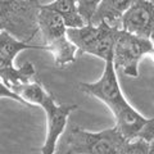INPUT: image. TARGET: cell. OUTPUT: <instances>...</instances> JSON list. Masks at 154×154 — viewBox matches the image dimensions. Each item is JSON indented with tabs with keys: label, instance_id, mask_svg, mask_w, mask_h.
<instances>
[{
	"label": "cell",
	"instance_id": "cell-7",
	"mask_svg": "<svg viewBox=\"0 0 154 154\" xmlns=\"http://www.w3.org/2000/svg\"><path fill=\"white\" fill-rule=\"evenodd\" d=\"M144 55L154 57V45L152 38L134 35L121 28L117 35L113 54L116 69H119L127 76L137 77L139 62Z\"/></svg>",
	"mask_w": 154,
	"mask_h": 154
},
{
	"label": "cell",
	"instance_id": "cell-8",
	"mask_svg": "<svg viewBox=\"0 0 154 154\" xmlns=\"http://www.w3.org/2000/svg\"><path fill=\"white\" fill-rule=\"evenodd\" d=\"M121 28L134 35L154 40V3L132 0L121 19Z\"/></svg>",
	"mask_w": 154,
	"mask_h": 154
},
{
	"label": "cell",
	"instance_id": "cell-2",
	"mask_svg": "<svg viewBox=\"0 0 154 154\" xmlns=\"http://www.w3.org/2000/svg\"><path fill=\"white\" fill-rule=\"evenodd\" d=\"M31 104H37L44 108L46 113V139L41 148L44 154H53L57 144L67 126L68 116L77 109L76 104H58L53 96L37 82L21 84L12 88Z\"/></svg>",
	"mask_w": 154,
	"mask_h": 154
},
{
	"label": "cell",
	"instance_id": "cell-13",
	"mask_svg": "<svg viewBox=\"0 0 154 154\" xmlns=\"http://www.w3.org/2000/svg\"><path fill=\"white\" fill-rule=\"evenodd\" d=\"M77 5H79V11L81 16L85 19V22L90 25L93 21V17L95 16L96 11L102 3V0H76Z\"/></svg>",
	"mask_w": 154,
	"mask_h": 154
},
{
	"label": "cell",
	"instance_id": "cell-1",
	"mask_svg": "<svg viewBox=\"0 0 154 154\" xmlns=\"http://www.w3.org/2000/svg\"><path fill=\"white\" fill-rule=\"evenodd\" d=\"M113 60L105 62L103 76L93 84H80L81 91L96 96L108 105L116 118V126L126 139L154 140V118H145L127 103L121 91Z\"/></svg>",
	"mask_w": 154,
	"mask_h": 154
},
{
	"label": "cell",
	"instance_id": "cell-12",
	"mask_svg": "<svg viewBox=\"0 0 154 154\" xmlns=\"http://www.w3.org/2000/svg\"><path fill=\"white\" fill-rule=\"evenodd\" d=\"M33 76H35V66L31 62H26L19 68H16L14 66L0 68L2 82L4 85H7L9 89H12L17 85H21V84L30 82V80Z\"/></svg>",
	"mask_w": 154,
	"mask_h": 154
},
{
	"label": "cell",
	"instance_id": "cell-15",
	"mask_svg": "<svg viewBox=\"0 0 154 154\" xmlns=\"http://www.w3.org/2000/svg\"><path fill=\"white\" fill-rule=\"evenodd\" d=\"M150 2H153V3H154V0H150Z\"/></svg>",
	"mask_w": 154,
	"mask_h": 154
},
{
	"label": "cell",
	"instance_id": "cell-10",
	"mask_svg": "<svg viewBox=\"0 0 154 154\" xmlns=\"http://www.w3.org/2000/svg\"><path fill=\"white\" fill-rule=\"evenodd\" d=\"M27 49H46V46H33L22 40H17L11 32H0V68L13 66V60L19 51Z\"/></svg>",
	"mask_w": 154,
	"mask_h": 154
},
{
	"label": "cell",
	"instance_id": "cell-9",
	"mask_svg": "<svg viewBox=\"0 0 154 154\" xmlns=\"http://www.w3.org/2000/svg\"><path fill=\"white\" fill-rule=\"evenodd\" d=\"M132 0H102L90 25L107 22L108 25L121 28V19L131 5Z\"/></svg>",
	"mask_w": 154,
	"mask_h": 154
},
{
	"label": "cell",
	"instance_id": "cell-5",
	"mask_svg": "<svg viewBox=\"0 0 154 154\" xmlns=\"http://www.w3.org/2000/svg\"><path fill=\"white\" fill-rule=\"evenodd\" d=\"M119 30L121 28L110 26L107 22H102L99 25L67 28V35L77 46L79 55L91 54L107 62L113 60L114 45Z\"/></svg>",
	"mask_w": 154,
	"mask_h": 154
},
{
	"label": "cell",
	"instance_id": "cell-11",
	"mask_svg": "<svg viewBox=\"0 0 154 154\" xmlns=\"http://www.w3.org/2000/svg\"><path fill=\"white\" fill-rule=\"evenodd\" d=\"M45 7L60 14L68 28L82 27L88 25L81 16L76 0H55L50 4H46Z\"/></svg>",
	"mask_w": 154,
	"mask_h": 154
},
{
	"label": "cell",
	"instance_id": "cell-3",
	"mask_svg": "<svg viewBox=\"0 0 154 154\" xmlns=\"http://www.w3.org/2000/svg\"><path fill=\"white\" fill-rule=\"evenodd\" d=\"M128 141L117 126L100 132H89L71 126L63 137L60 152L67 154H126Z\"/></svg>",
	"mask_w": 154,
	"mask_h": 154
},
{
	"label": "cell",
	"instance_id": "cell-6",
	"mask_svg": "<svg viewBox=\"0 0 154 154\" xmlns=\"http://www.w3.org/2000/svg\"><path fill=\"white\" fill-rule=\"evenodd\" d=\"M2 7V30L13 36L32 38L38 28V12L41 5L35 0H8L0 3Z\"/></svg>",
	"mask_w": 154,
	"mask_h": 154
},
{
	"label": "cell",
	"instance_id": "cell-14",
	"mask_svg": "<svg viewBox=\"0 0 154 154\" xmlns=\"http://www.w3.org/2000/svg\"><path fill=\"white\" fill-rule=\"evenodd\" d=\"M3 2H8V0H0V3H3Z\"/></svg>",
	"mask_w": 154,
	"mask_h": 154
},
{
	"label": "cell",
	"instance_id": "cell-4",
	"mask_svg": "<svg viewBox=\"0 0 154 154\" xmlns=\"http://www.w3.org/2000/svg\"><path fill=\"white\" fill-rule=\"evenodd\" d=\"M67 28L60 14L41 5L38 12V30L44 35L46 50H50L54 55L57 67H64L76 60V51L79 49L67 35Z\"/></svg>",
	"mask_w": 154,
	"mask_h": 154
}]
</instances>
